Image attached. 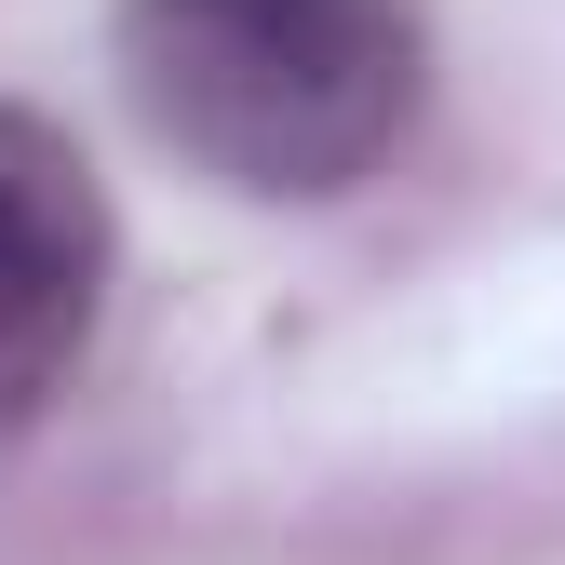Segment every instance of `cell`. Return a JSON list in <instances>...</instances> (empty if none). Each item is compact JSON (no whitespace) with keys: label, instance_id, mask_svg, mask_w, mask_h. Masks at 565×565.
<instances>
[{"label":"cell","instance_id":"6da1fadb","mask_svg":"<svg viewBox=\"0 0 565 565\" xmlns=\"http://www.w3.org/2000/svg\"><path fill=\"white\" fill-rule=\"evenodd\" d=\"M121 95L189 175L337 202L404 149L431 41L404 0H121Z\"/></svg>","mask_w":565,"mask_h":565},{"label":"cell","instance_id":"7a4b0ae2","mask_svg":"<svg viewBox=\"0 0 565 565\" xmlns=\"http://www.w3.org/2000/svg\"><path fill=\"white\" fill-rule=\"evenodd\" d=\"M108 269H121V230L95 162L41 108H0V431L54 417L67 377L95 364Z\"/></svg>","mask_w":565,"mask_h":565}]
</instances>
